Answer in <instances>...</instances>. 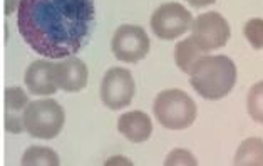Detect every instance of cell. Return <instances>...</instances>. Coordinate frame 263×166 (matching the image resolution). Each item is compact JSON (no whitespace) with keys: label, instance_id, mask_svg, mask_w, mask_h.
Instances as JSON below:
<instances>
[{"label":"cell","instance_id":"6da1fadb","mask_svg":"<svg viewBox=\"0 0 263 166\" xmlns=\"http://www.w3.org/2000/svg\"><path fill=\"white\" fill-rule=\"evenodd\" d=\"M94 19V0H21L17 7L18 34L49 59L78 54L91 35Z\"/></svg>","mask_w":263,"mask_h":166},{"label":"cell","instance_id":"7a4b0ae2","mask_svg":"<svg viewBox=\"0 0 263 166\" xmlns=\"http://www.w3.org/2000/svg\"><path fill=\"white\" fill-rule=\"evenodd\" d=\"M236 82V66L227 56H203L190 72V84L204 99L228 96Z\"/></svg>","mask_w":263,"mask_h":166},{"label":"cell","instance_id":"3957f363","mask_svg":"<svg viewBox=\"0 0 263 166\" xmlns=\"http://www.w3.org/2000/svg\"><path fill=\"white\" fill-rule=\"evenodd\" d=\"M156 121L166 130H186L195 123L196 119V104L184 91L179 89H168L156 96L155 106Z\"/></svg>","mask_w":263,"mask_h":166},{"label":"cell","instance_id":"277c9868","mask_svg":"<svg viewBox=\"0 0 263 166\" xmlns=\"http://www.w3.org/2000/svg\"><path fill=\"white\" fill-rule=\"evenodd\" d=\"M66 114L54 99H41L30 103L24 111L25 131L39 139H54L64 127Z\"/></svg>","mask_w":263,"mask_h":166},{"label":"cell","instance_id":"5b68a950","mask_svg":"<svg viewBox=\"0 0 263 166\" xmlns=\"http://www.w3.org/2000/svg\"><path fill=\"white\" fill-rule=\"evenodd\" d=\"M193 25V17L181 4L168 2L163 4L151 15V29L158 39L173 41L183 35Z\"/></svg>","mask_w":263,"mask_h":166},{"label":"cell","instance_id":"8992f818","mask_svg":"<svg viewBox=\"0 0 263 166\" xmlns=\"http://www.w3.org/2000/svg\"><path fill=\"white\" fill-rule=\"evenodd\" d=\"M111 47L118 61L134 64L147 56L151 42L146 30L139 25H121L114 32Z\"/></svg>","mask_w":263,"mask_h":166},{"label":"cell","instance_id":"52a82bcc","mask_svg":"<svg viewBox=\"0 0 263 166\" xmlns=\"http://www.w3.org/2000/svg\"><path fill=\"white\" fill-rule=\"evenodd\" d=\"M136 93L131 72L124 67H111L101 82V99L109 109H123L129 106Z\"/></svg>","mask_w":263,"mask_h":166},{"label":"cell","instance_id":"ba28073f","mask_svg":"<svg viewBox=\"0 0 263 166\" xmlns=\"http://www.w3.org/2000/svg\"><path fill=\"white\" fill-rule=\"evenodd\" d=\"M191 30H193L196 42L206 52L224 47L230 41V35H232L228 22L218 12H206V14L198 15L193 21Z\"/></svg>","mask_w":263,"mask_h":166},{"label":"cell","instance_id":"9c48e42d","mask_svg":"<svg viewBox=\"0 0 263 166\" xmlns=\"http://www.w3.org/2000/svg\"><path fill=\"white\" fill-rule=\"evenodd\" d=\"M89 71L87 66L78 57H67L54 66V79L55 84L62 91L79 93L87 86Z\"/></svg>","mask_w":263,"mask_h":166},{"label":"cell","instance_id":"30bf717a","mask_svg":"<svg viewBox=\"0 0 263 166\" xmlns=\"http://www.w3.org/2000/svg\"><path fill=\"white\" fill-rule=\"evenodd\" d=\"M54 66L49 61H35L25 71V86L35 96H50L57 91L54 79Z\"/></svg>","mask_w":263,"mask_h":166},{"label":"cell","instance_id":"8fae6325","mask_svg":"<svg viewBox=\"0 0 263 166\" xmlns=\"http://www.w3.org/2000/svg\"><path fill=\"white\" fill-rule=\"evenodd\" d=\"M5 103V121L4 126L9 133H22L25 130L24 124V111L29 103V96L21 87H7L4 93Z\"/></svg>","mask_w":263,"mask_h":166},{"label":"cell","instance_id":"7c38bea8","mask_svg":"<svg viewBox=\"0 0 263 166\" xmlns=\"http://www.w3.org/2000/svg\"><path fill=\"white\" fill-rule=\"evenodd\" d=\"M118 130L131 143H144L153 135V121L143 111H129L118 119Z\"/></svg>","mask_w":263,"mask_h":166},{"label":"cell","instance_id":"4fadbf2b","mask_svg":"<svg viewBox=\"0 0 263 166\" xmlns=\"http://www.w3.org/2000/svg\"><path fill=\"white\" fill-rule=\"evenodd\" d=\"M208 52L204 50L200 44L196 42L193 35L186 37L184 41H179L175 47V62L176 66L181 69L184 74H190L191 69L196 64L198 59H201L203 56H206Z\"/></svg>","mask_w":263,"mask_h":166},{"label":"cell","instance_id":"5bb4252c","mask_svg":"<svg viewBox=\"0 0 263 166\" xmlns=\"http://www.w3.org/2000/svg\"><path fill=\"white\" fill-rule=\"evenodd\" d=\"M236 166H263V139L247 138L243 141L233 159Z\"/></svg>","mask_w":263,"mask_h":166},{"label":"cell","instance_id":"9a60e30c","mask_svg":"<svg viewBox=\"0 0 263 166\" xmlns=\"http://www.w3.org/2000/svg\"><path fill=\"white\" fill-rule=\"evenodd\" d=\"M24 166H59L61 159L59 155L44 146H30L22 156Z\"/></svg>","mask_w":263,"mask_h":166},{"label":"cell","instance_id":"2e32d148","mask_svg":"<svg viewBox=\"0 0 263 166\" xmlns=\"http://www.w3.org/2000/svg\"><path fill=\"white\" fill-rule=\"evenodd\" d=\"M247 109L250 118L263 124V81L252 86L247 99Z\"/></svg>","mask_w":263,"mask_h":166},{"label":"cell","instance_id":"e0dca14e","mask_svg":"<svg viewBox=\"0 0 263 166\" xmlns=\"http://www.w3.org/2000/svg\"><path fill=\"white\" fill-rule=\"evenodd\" d=\"M243 34L253 49H263V19H250L243 27Z\"/></svg>","mask_w":263,"mask_h":166},{"label":"cell","instance_id":"ac0fdd59","mask_svg":"<svg viewBox=\"0 0 263 166\" xmlns=\"http://www.w3.org/2000/svg\"><path fill=\"white\" fill-rule=\"evenodd\" d=\"M164 164L166 166H173V164H190V166H195V164H198V161H196V158L191 155L190 151H186V150H175V151H171L170 155H168Z\"/></svg>","mask_w":263,"mask_h":166},{"label":"cell","instance_id":"d6986e66","mask_svg":"<svg viewBox=\"0 0 263 166\" xmlns=\"http://www.w3.org/2000/svg\"><path fill=\"white\" fill-rule=\"evenodd\" d=\"M18 2L21 0H5V15H10L18 7Z\"/></svg>","mask_w":263,"mask_h":166},{"label":"cell","instance_id":"ffe728a7","mask_svg":"<svg viewBox=\"0 0 263 166\" xmlns=\"http://www.w3.org/2000/svg\"><path fill=\"white\" fill-rule=\"evenodd\" d=\"M188 2L193 5V7L196 9H201V7H206V5H211V4H215L216 0H188Z\"/></svg>","mask_w":263,"mask_h":166}]
</instances>
